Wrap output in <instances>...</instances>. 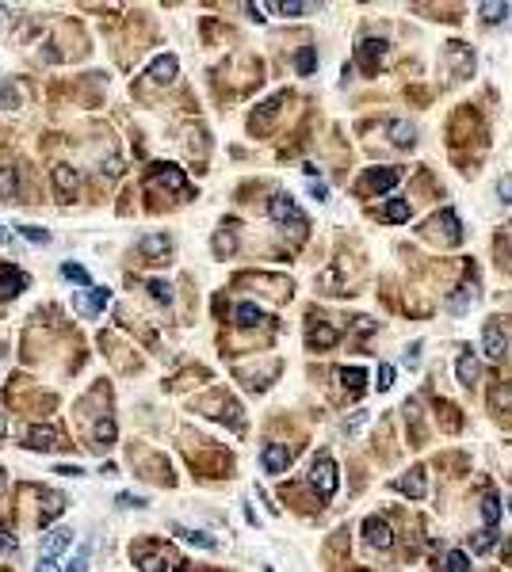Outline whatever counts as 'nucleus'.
I'll return each mask as SVG.
<instances>
[{"label": "nucleus", "mask_w": 512, "mask_h": 572, "mask_svg": "<svg viewBox=\"0 0 512 572\" xmlns=\"http://www.w3.org/2000/svg\"><path fill=\"white\" fill-rule=\"evenodd\" d=\"M310 485L318 488V500H329L332 492H337L340 477H337V462H332L329 454H318L310 465Z\"/></svg>", "instance_id": "f257e3e1"}, {"label": "nucleus", "mask_w": 512, "mask_h": 572, "mask_svg": "<svg viewBox=\"0 0 512 572\" xmlns=\"http://www.w3.org/2000/svg\"><path fill=\"white\" fill-rule=\"evenodd\" d=\"M268 214H272L275 225H291V229H298V233L310 225V222H306V214L298 210V202L291 199V195H272V202H268Z\"/></svg>", "instance_id": "f03ea898"}, {"label": "nucleus", "mask_w": 512, "mask_h": 572, "mask_svg": "<svg viewBox=\"0 0 512 572\" xmlns=\"http://www.w3.org/2000/svg\"><path fill=\"white\" fill-rule=\"evenodd\" d=\"M134 565L142 572H168L173 565V553L165 545H153V542H138L134 545Z\"/></svg>", "instance_id": "7ed1b4c3"}, {"label": "nucleus", "mask_w": 512, "mask_h": 572, "mask_svg": "<svg viewBox=\"0 0 512 572\" xmlns=\"http://www.w3.org/2000/svg\"><path fill=\"white\" fill-rule=\"evenodd\" d=\"M425 233H428V236H444V241H448V244H459V241H462V225H459V214H455V210H440V214H436V218H428Z\"/></svg>", "instance_id": "20e7f679"}, {"label": "nucleus", "mask_w": 512, "mask_h": 572, "mask_svg": "<svg viewBox=\"0 0 512 572\" xmlns=\"http://www.w3.org/2000/svg\"><path fill=\"white\" fill-rule=\"evenodd\" d=\"M149 183H157V187H165V191H188V179H184V168H176V165H168V160H157V165L149 168Z\"/></svg>", "instance_id": "39448f33"}, {"label": "nucleus", "mask_w": 512, "mask_h": 572, "mask_svg": "<svg viewBox=\"0 0 512 572\" xmlns=\"http://www.w3.org/2000/svg\"><path fill=\"white\" fill-rule=\"evenodd\" d=\"M397 179H402V168H394V165H379V168H367L363 172V191H390V187L397 183Z\"/></svg>", "instance_id": "423d86ee"}, {"label": "nucleus", "mask_w": 512, "mask_h": 572, "mask_svg": "<svg viewBox=\"0 0 512 572\" xmlns=\"http://www.w3.org/2000/svg\"><path fill=\"white\" fill-rule=\"evenodd\" d=\"M65 439L58 435L54 428H43V423H35V428H27V435H23V446L27 451H38V454H46V451H54V446H61Z\"/></svg>", "instance_id": "0eeeda50"}, {"label": "nucleus", "mask_w": 512, "mask_h": 572, "mask_svg": "<svg viewBox=\"0 0 512 572\" xmlns=\"http://www.w3.org/2000/svg\"><path fill=\"white\" fill-rule=\"evenodd\" d=\"M337 340H340V332L332 329L329 321H321V317H314V313H310V329H306V343H310V347H318V351H325V347H332Z\"/></svg>", "instance_id": "6e6552de"}, {"label": "nucleus", "mask_w": 512, "mask_h": 572, "mask_svg": "<svg viewBox=\"0 0 512 572\" xmlns=\"http://www.w3.org/2000/svg\"><path fill=\"white\" fill-rule=\"evenodd\" d=\"M363 538H367V545H379V550H390V545H394L390 522L379 519V515H367V519H363Z\"/></svg>", "instance_id": "1a4fd4ad"}, {"label": "nucleus", "mask_w": 512, "mask_h": 572, "mask_svg": "<svg viewBox=\"0 0 512 572\" xmlns=\"http://www.w3.org/2000/svg\"><path fill=\"white\" fill-rule=\"evenodd\" d=\"M383 54H386V43H383V38H363V43L356 46V61L363 65V73H375L379 61H383Z\"/></svg>", "instance_id": "9d476101"}, {"label": "nucleus", "mask_w": 512, "mask_h": 572, "mask_svg": "<svg viewBox=\"0 0 512 572\" xmlns=\"http://www.w3.org/2000/svg\"><path fill=\"white\" fill-rule=\"evenodd\" d=\"M138 248L145 252V256H153L157 264H168V256H173V236L168 233H149L138 241Z\"/></svg>", "instance_id": "9b49d317"}, {"label": "nucleus", "mask_w": 512, "mask_h": 572, "mask_svg": "<svg viewBox=\"0 0 512 572\" xmlns=\"http://www.w3.org/2000/svg\"><path fill=\"white\" fill-rule=\"evenodd\" d=\"M444 57L455 65V77H470V69H474V54H470V46L448 43V46H444Z\"/></svg>", "instance_id": "f8f14e48"}, {"label": "nucleus", "mask_w": 512, "mask_h": 572, "mask_svg": "<svg viewBox=\"0 0 512 572\" xmlns=\"http://www.w3.org/2000/svg\"><path fill=\"white\" fill-rule=\"evenodd\" d=\"M482 347H485V355H490V359H505V351H509L505 329L490 321V324H485V332H482Z\"/></svg>", "instance_id": "ddd939ff"}, {"label": "nucleus", "mask_w": 512, "mask_h": 572, "mask_svg": "<svg viewBox=\"0 0 512 572\" xmlns=\"http://www.w3.org/2000/svg\"><path fill=\"white\" fill-rule=\"evenodd\" d=\"M260 462H264V473H283L291 465V451L283 443H268L260 451Z\"/></svg>", "instance_id": "4468645a"}, {"label": "nucleus", "mask_w": 512, "mask_h": 572, "mask_svg": "<svg viewBox=\"0 0 512 572\" xmlns=\"http://www.w3.org/2000/svg\"><path fill=\"white\" fill-rule=\"evenodd\" d=\"M394 488H397V492H405V496H413V500H420V496L428 492L425 469H420V465H417V469H409L405 477H397V481H394Z\"/></svg>", "instance_id": "2eb2a0df"}, {"label": "nucleus", "mask_w": 512, "mask_h": 572, "mask_svg": "<svg viewBox=\"0 0 512 572\" xmlns=\"http://www.w3.org/2000/svg\"><path fill=\"white\" fill-rule=\"evenodd\" d=\"M283 100H287V96H272V100L260 103V107L253 111V119H249V130H253V134H264L268 122L275 119V111H279V103H283Z\"/></svg>", "instance_id": "dca6fc26"}, {"label": "nucleus", "mask_w": 512, "mask_h": 572, "mask_svg": "<svg viewBox=\"0 0 512 572\" xmlns=\"http://www.w3.org/2000/svg\"><path fill=\"white\" fill-rule=\"evenodd\" d=\"M176 69H180V61H176L173 54H161V57H153V61H149V80H157V84H173Z\"/></svg>", "instance_id": "f3484780"}, {"label": "nucleus", "mask_w": 512, "mask_h": 572, "mask_svg": "<svg viewBox=\"0 0 512 572\" xmlns=\"http://www.w3.org/2000/svg\"><path fill=\"white\" fill-rule=\"evenodd\" d=\"M23 290H27V275L15 271V267H0V298L12 301L15 294H23Z\"/></svg>", "instance_id": "a211bd4d"}, {"label": "nucleus", "mask_w": 512, "mask_h": 572, "mask_svg": "<svg viewBox=\"0 0 512 572\" xmlns=\"http://www.w3.org/2000/svg\"><path fill=\"white\" fill-rule=\"evenodd\" d=\"M478 298H482V290H478V279L470 275V283H462L459 294H451V298H448V309H451V313H462V309L474 306Z\"/></svg>", "instance_id": "6ab92c4d"}, {"label": "nucleus", "mask_w": 512, "mask_h": 572, "mask_svg": "<svg viewBox=\"0 0 512 572\" xmlns=\"http://www.w3.org/2000/svg\"><path fill=\"white\" fill-rule=\"evenodd\" d=\"M69 545H73V530H69V527H58V530H50V534H46L43 557H54V561H58V553H65Z\"/></svg>", "instance_id": "aec40b11"}, {"label": "nucleus", "mask_w": 512, "mask_h": 572, "mask_svg": "<svg viewBox=\"0 0 512 572\" xmlns=\"http://www.w3.org/2000/svg\"><path fill=\"white\" fill-rule=\"evenodd\" d=\"M455 378H459V386H474V382H478V359H474V351H462V355H459V363H455Z\"/></svg>", "instance_id": "412c9836"}, {"label": "nucleus", "mask_w": 512, "mask_h": 572, "mask_svg": "<svg viewBox=\"0 0 512 572\" xmlns=\"http://www.w3.org/2000/svg\"><path fill=\"white\" fill-rule=\"evenodd\" d=\"M111 443H115V420H111V416H100V420H96V428H92V443H88V446L108 451Z\"/></svg>", "instance_id": "4be33fe9"}, {"label": "nucleus", "mask_w": 512, "mask_h": 572, "mask_svg": "<svg viewBox=\"0 0 512 572\" xmlns=\"http://www.w3.org/2000/svg\"><path fill=\"white\" fill-rule=\"evenodd\" d=\"M386 134H390V142L402 145V149H409V145L417 142V126H413V122H405V119H394L386 126Z\"/></svg>", "instance_id": "5701e85b"}, {"label": "nucleus", "mask_w": 512, "mask_h": 572, "mask_svg": "<svg viewBox=\"0 0 512 572\" xmlns=\"http://www.w3.org/2000/svg\"><path fill=\"white\" fill-rule=\"evenodd\" d=\"M108 298H111L108 286H96L92 294H77V309H80V313H92L96 317L103 306H108Z\"/></svg>", "instance_id": "b1692460"}, {"label": "nucleus", "mask_w": 512, "mask_h": 572, "mask_svg": "<svg viewBox=\"0 0 512 572\" xmlns=\"http://www.w3.org/2000/svg\"><path fill=\"white\" fill-rule=\"evenodd\" d=\"M35 492L46 500V504H43V511H38V522L46 527V522H50L58 511H65V504H69V500H65V496H58V492H46V488H35Z\"/></svg>", "instance_id": "393cba45"}, {"label": "nucleus", "mask_w": 512, "mask_h": 572, "mask_svg": "<svg viewBox=\"0 0 512 572\" xmlns=\"http://www.w3.org/2000/svg\"><path fill=\"white\" fill-rule=\"evenodd\" d=\"M490 408H493L497 416H501V412H505V416L512 412V386H509V382H501V386L490 389Z\"/></svg>", "instance_id": "a878e982"}, {"label": "nucleus", "mask_w": 512, "mask_h": 572, "mask_svg": "<svg viewBox=\"0 0 512 572\" xmlns=\"http://www.w3.org/2000/svg\"><path fill=\"white\" fill-rule=\"evenodd\" d=\"M15 195H20V172H15L12 165L0 168V199L15 202Z\"/></svg>", "instance_id": "bb28decb"}, {"label": "nucleus", "mask_w": 512, "mask_h": 572, "mask_svg": "<svg viewBox=\"0 0 512 572\" xmlns=\"http://www.w3.org/2000/svg\"><path fill=\"white\" fill-rule=\"evenodd\" d=\"M233 321H237L241 329H256V324L264 321V313H260V306H253V301H241V306L233 309Z\"/></svg>", "instance_id": "cd10ccee"}, {"label": "nucleus", "mask_w": 512, "mask_h": 572, "mask_svg": "<svg viewBox=\"0 0 512 572\" xmlns=\"http://www.w3.org/2000/svg\"><path fill=\"white\" fill-rule=\"evenodd\" d=\"M54 183H58V191H61V195H73L80 179H77V172H73L69 165H58V168H54Z\"/></svg>", "instance_id": "c85d7f7f"}, {"label": "nucleus", "mask_w": 512, "mask_h": 572, "mask_svg": "<svg viewBox=\"0 0 512 572\" xmlns=\"http://www.w3.org/2000/svg\"><path fill=\"white\" fill-rule=\"evenodd\" d=\"M409 199H390L386 206H383V218L386 222H409Z\"/></svg>", "instance_id": "c756f323"}, {"label": "nucleus", "mask_w": 512, "mask_h": 572, "mask_svg": "<svg viewBox=\"0 0 512 572\" xmlns=\"http://www.w3.org/2000/svg\"><path fill=\"white\" fill-rule=\"evenodd\" d=\"M233 229H237V225L226 222V225H222V233L214 236V252H218V256H230V252L237 248V236H233Z\"/></svg>", "instance_id": "7c9ffc66"}, {"label": "nucleus", "mask_w": 512, "mask_h": 572, "mask_svg": "<svg viewBox=\"0 0 512 572\" xmlns=\"http://www.w3.org/2000/svg\"><path fill=\"white\" fill-rule=\"evenodd\" d=\"M340 382H344V389L360 393L363 382H367V370H363V366H344V370H340Z\"/></svg>", "instance_id": "2f4dec72"}, {"label": "nucleus", "mask_w": 512, "mask_h": 572, "mask_svg": "<svg viewBox=\"0 0 512 572\" xmlns=\"http://www.w3.org/2000/svg\"><path fill=\"white\" fill-rule=\"evenodd\" d=\"M173 530L184 538V542L199 545V550H214V538H210V534H203V530H188V527H173Z\"/></svg>", "instance_id": "473e14b6"}, {"label": "nucleus", "mask_w": 512, "mask_h": 572, "mask_svg": "<svg viewBox=\"0 0 512 572\" xmlns=\"http://www.w3.org/2000/svg\"><path fill=\"white\" fill-rule=\"evenodd\" d=\"M295 69L302 73V77H310V73L318 69V50H314V46H302L298 57H295Z\"/></svg>", "instance_id": "72a5a7b5"}, {"label": "nucleus", "mask_w": 512, "mask_h": 572, "mask_svg": "<svg viewBox=\"0 0 512 572\" xmlns=\"http://www.w3.org/2000/svg\"><path fill=\"white\" fill-rule=\"evenodd\" d=\"M493 542H497V530L485 527V530H478V534L470 538V550H474V553H490V550H493Z\"/></svg>", "instance_id": "f704fd0d"}, {"label": "nucleus", "mask_w": 512, "mask_h": 572, "mask_svg": "<svg viewBox=\"0 0 512 572\" xmlns=\"http://www.w3.org/2000/svg\"><path fill=\"white\" fill-rule=\"evenodd\" d=\"M61 279H69L77 286H92V275H88L80 264H61Z\"/></svg>", "instance_id": "c9c22d12"}, {"label": "nucleus", "mask_w": 512, "mask_h": 572, "mask_svg": "<svg viewBox=\"0 0 512 572\" xmlns=\"http://www.w3.org/2000/svg\"><path fill=\"white\" fill-rule=\"evenodd\" d=\"M478 12H482V20L485 23H501L509 15V4H493V0H485L482 8H478Z\"/></svg>", "instance_id": "e433bc0d"}, {"label": "nucleus", "mask_w": 512, "mask_h": 572, "mask_svg": "<svg viewBox=\"0 0 512 572\" xmlns=\"http://www.w3.org/2000/svg\"><path fill=\"white\" fill-rule=\"evenodd\" d=\"M15 229H20V236L31 244H50V233H46L43 225H15Z\"/></svg>", "instance_id": "4c0bfd02"}, {"label": "nucleus", "mask_w": 512, "mask_h": 572, "mask_svg": "<svg viewBox=\"0 0 512 572\" xmlns=\"http://www.w3.org/2000/svg\"><path fill=\"white\" fill-rule=\"evenodd\" d=\"M444 572H470V557L459 550H451L448 557H444Z\"/></svg>", "instance_id": "58836bf2"}, {"label": "nucleus", "mask_w": 512, "mask_h": 572, "mask_svg": "<svg viewBox=\"0 0 512 572\" xmlns=\"http://www.w3.org/2000/svg\"><path fill=\"white\" fill-rule=\"evenodd\" d=\"M88 557H92V542H85L77 550V557L69 561V565H65V572H88Z\"/></svg>", "instance_id": "ea45409f"}, {"label": "nucleus", "mask_w": 512, "mask_h": 572, "mask_svg": "<svg viewBox=\"0 0 512 572\" xmlns=\"http://www.w3.org/2000/svg\"><path fill=\"white\" fill-rule=\"evenodd\" d=\"M145 290H149L153 298L161 301V306H168V301H173V286H168L165 279H149V286H145Z\"/></svg>", "instance_id": "a19ab883"}, {"label": "nucleus", "mask_w": 512, "mask_h": 572, "mask_svg": "<svg viewBox=\"0 0 512 572\" xmlns=\"http://www.w3.org/2000/svg\"><path fill=\"white\" fill-rule=\"evenodd\" d=\"M482 519L490 522V527L501 519V500H497V496H485V500H482Z\"/></svg>", "instance_id": "79ce46f5"}, {"label": "nucleus", "mask_w": 512, "mask_h": 572, "mask_svg": "<svg viewBox=\"0 0 512 572\" xmlns=\"http://www.w3.org/2000/svg\"><path fill=\"white\" fill-rule=\"evenodd\" d=\"M440 412H444V428H448V431H459L462 428L459 408H455V405H444V400H440Z\"/></svg>", "instance_id": "37998d69"}, {"label": "nucleus", "mask_w": 512, "mask_h": 572, "mask_svg": "<svg viewBox=\"0 0 512 572\" xmlns=\"http://www.w3.org/2000/svg\"><path fill=\"white\" fill-rule=\"evenodd\" d=\"M0 100H4L12 111L20 107V92H15V84H12V80H4V84H0Z\"/></svg>", "instance_id": "c03bdc74"}, {"label": "nucleus", "mask_w": 512, "mask_h": 572, "mask_svg": "<svg viewBox=\"0 0 512 572\" xmlns=\"http://www.w3.org/2000/svg\"><path fill=\"white\" fill-rule=\"evenodd\" d=\"M275 12H283V15H302V12H310V4H298V0H283V4H272Z\"/></svg>", "instance_id": "a18cd8bd"}, {"label": "nucleus", "mask_w": 512, "mask_h": 572, "mask_svg": "<svg viewBox=\"0 0 512 572\" xmlns=\"http://www.w3.org/2000/svg\"><path fill=\"white\" fill-rule=\"evenodd\" d=\"M375 386H379V389H390V386H394V366H390V363H383V366H379V378H375Z\"/></svg>", "instance_id": "49530a36"}, {"label": "nucleus", "mask_w": 512, "mask_h": 572, "mask_svg": "<svg viewBox=\"0 0 512 572\" xmlns=\"http://www.w3.org/2000/svg\"><path fill=\"white\" fill-rule=\"evenodd\" d=\"M115 504H119V508H145V500H142V496H134V492H119Z\"/></svg>", "instance_id": "de8ad7c7"}, {"label": "nucleus", "mask_w": 512, "mask_h": 572, "mask_svg": "<svg viewBox=\"0 0 512 572\" xmlns=\"http://www.w3.org/2000/svg\"><path fill=\"white\" fill-rule=\"evenodd\" d=\"M402 359H405V366H417V363H420V340H417V343H409Z\"/></svg>", "instance_id": "09e8293b"}, {"label": "nucleus", "mask_w": 512, "mask_h": 572, "mask_svg": "<svg viewBox=\"0 0 512 572\" xmlns=\"http://www.w3.org/2000/svg\"><path fill=\"white\" fill-rule=\"evenodd\" d=\"M497 199H501V202H512V176H505V179L497 183Z\"/></svg>", "instance_id": "8fccbe9b"}, {"label": "nucleus", "mask_w": 512, "mask_h": 572, "mask_svg": "<svg viewBox=\"0 0 512 572\" xmlns=\"http://www.w3.org/2000/svg\"><path fill=\"white\" fill-rule=\"evenodd\" d=\"M363 420H367V416H363V412H356L352 420H344V431H348V435H356V431L363 428Z\"/></svg>", "instance_id": "3c124183"}, {"label": "nucleus", "mask_w": 512, "mask_h": 572, "mask_svg": "<svg viewBox=\"0 0 512 572\" xmlns=\"http://www.w3.org/2000/svg\"><path fill=\"white\" fill-rule=\"evenodd\" d=\"M310 195H314L318 202H325V199H329V187H325L321 179H314V183H310Z\"/></svg>", "instance_id": "603ef678"}, {"label": "nucleus", "mask_w": 512, "mask_h": 572, "mask_svg": "<svg viewBox=\"0 0 512 572\" xmlns=\"http://www.w3.org/2000/svg\"><path fill=\"white\" fill-rule=\"evenodd\" d=\"M54 473H61V477H85V469H80V465H58Z\"/></svg>", "instance_id": "864d4df0"}, {"label": "nucleus", "mask_w": 512, "mask_h": 572, "mask_svg": "<svg viewBox=\"0 0 512 572\" xmlns=\"http://www.w3.org/2000/svg\"><path fill=\"white\" fill-rule=\"evenodd\" d=\"M12 550H15V538L8 530H0V553H12Z\"/></svg>", "instance_id": "5fc2aeb1"}, {"label": "nucleus", "mask_w": 512, "mask_h": 572, "mask_svg": "<svg viewBox=\"0 0 512 572\" xmlns=\"http://www.w3.org/2000/svg\"><path fill=\"white\" fill-rule=\"evenodd\" d=\"M35 572H58V561H54V557H43V561H38V569Z\"/></svg>", "instance_id": "6e6d98bb"}, {"label": "nucleus", "mask_w": 512, "mask_h": 572, "mask_svg": "<svg viewBox=\"0 0 512 572\" xmlns=\"http://www.w3.org/2000/svg\"><path fill=\"white\" fill-rule=\"evenodd\" d=\"M103 172H108V176H119V172H123V160H119V157H111V160H108V168H103Z\"/></svg>", "instance_id": "4d7b16f0"}, {"label": "nucleus", "mask_w": 512, "mask_h": 572, "mask_svg": "<svg viewBox=\"0 0 512 572\" xmlns=\"http://www.w3.org/2000/svg\"><path fill=\"white\" fill-rule=\"evenodd\" d=\"M497 248H501V252H505V259H509V264H512V236H505V241H497Z\"/></svg>", "instance_id": "13d9d810"}, {"label": "nucleus", "mask_w": 512, "mask_h": 572, "mask_svg": "<svg viewBox=\"0 0 512 572\" xmlns=\"http://www.w3.org/2000/svg\"><path fill=\"white\" fill-rule=\"evenodd\" d=\"M0 244H12V233H8L4 225H0Z\"/></svg>", "instance_id": "bf43d9fd"}, {"label": "nucleus", "mask_w": 512, "mask_h": 572, "mask_svg": "<svg viewBox=\"0 0 512 572\" xmlns=\"http://www.w3.org/2000/svg\"><path fill=\"white\" fill-rule=\"evenodd\" d=\"M4 485H8V473H4V469H0V492H4Z\"/></svg>", "instance_id": "052dcab7"}, {"label": "nucleus", "mask_w": 512, "mask_h": 572, "mask_svg": "<svg viewBox=\"0 0 512 572\" xmlns=\"http://www.w3.org/2000/svg\"><path fill=\"white\" fill-rule=\"evenodd\" d=\"M4 431H8V423H4V416H0V439H4Z\"/></svg>", "instance_id": "680f3d73"}, {"label": "nucleus", "mask_w": 512, "mask_h": 572, "mask_svg": "<svg viewBox=\"0 0 512 572\" xmlns=\"http://www.w3.org/2000/svg\"><path fill=\"white\" fill-rule=\"evenodd\" d=\"M4 15H8V8H0V20H4Z\"/></svg>", "instance_id": "e2e57ef3"}]
</instances>
